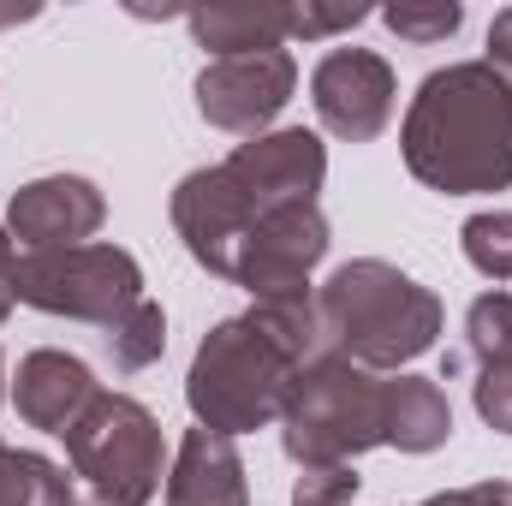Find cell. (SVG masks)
I'll return each mask as SVG.
<instances>
[{
  "label": "cell",
  "mask_w": 512,
  "mask_h": 506,
  "mask_svg": "<svg viewBox=\"0 0 512 506\" xmlns=\"http://www.w3.org/2000/svg\"><path fill=\"white\" fill-rule=\"evenodd\" d=\"M477 417L495 429V435H512V364H495V370H477Z\"/></svg>",
  "instance_id": "obj_23"
},
{
  "label": "cell",
  "mask_w": 512,
  "mask_h": 506,
  "mask_svg": "<svg viewBox=\"0 0 512 506\" xmlns=\"http://www.w3.org/2000/svg\"><path fill=\"white\" fill-rule=\"evenodd\" d=\"M489 66L512 84V6L495 12V24H489Z\"/></svg>",
  "instance_id": "obj_25"
},
{
  "label": "cell",
  "mask_w": 512,
  "mask_h": 506,
  "mask_svg": "<svg viewBox=\"0 0 512 506\" xmlns=\"http://www.w3.org/2000/svg\"><path fill=\"white\" fill-rule=\"evenodd\" d=\"M0 399H6V358H0Z\"/></svg>",
  "instance_id": "obj_27"
},
{
  "label": "cell",
  "mask_w": 512,
  "mask_h": 506,
  "mask_svg": "<svg viewBox=\"0 0 512 506\" xmlns=\"http://www.w3.org/2000/svg\"><path fill=\"white\" fill-rule=\"evenodd\" d=\"M417 506H512L507 483H471V489H447V495H429Z\"/></svg>",
  "instance_id": "obj_24"
},
{
  "label": "cell",
  "mask_w": 512,
  "mask_h": 506,
  "mask_svg": "<svg viewBox=\"0 0 512 506\" xmlns=\"http://www.w3.org/2000/svg\"><path fill=\"white\" fill-rule=\"evenodd\" d=\"M399 149L417 185L441 197H489L512 185V84L489 60L441 66L417 84Z\"/></svg>",
  "instance_id": "obj_3"
},
{
  "label": "cell",
  "mask_w": 512,
  "mask_h": 506,
  "mask_svg": "<svg viewBox=\"0 0 512 506\" xmlns=\"http://www.w3.org/2000/svg\"><path fill=\"white\" fill-rule=\"evenodd\" d=\"M465 262L489 280H512V209H483L459 227Z\"/></svg>",
  "instance_id": "obj_19"
},
{
  "label": "cell",
  "mask_w": 512,
  "mask_h": 506,
  "mask_svg": "<svg viewBox=\"0 0 512 506\" xmlns=\"http://www.w3.org/2000/svg\"><path fill=\"white\" fill-rule=\"evenodd\" d=\"M12 298L42 310V316H66V322H96L102 334L143 304V268L137 256L96 239V245H72V251H24L12 274Z\"/></svg>",
  "instance_id": "obj_7"
},
{
  "label": "cell",
  "mask_w": 512,
  "mask_h": 506,
  "mask_svg": "<svg viewBox=\"0 0 512 506\" xmlns=\"http://www.w3.org/2000/svg\"><path fill=\"white\" fill-rule=\"evenodd\" d=\"M399 78L376 48H334L310 72V108L340 143H376L393 120Z\"/></svg>",
  "instance_id": "obj_10"
},
{
  "label": "cell",
  "mask_w": 512,
  "mask_h": 506,
  "mask_svg": "<svg viewBox=\"0 0 512 506\" xmlns=\"http://www.w3.org/2000/svg\"><path fill=\"white\" fill-rule=\"evenodd\" d=\"M292 90H298V60L286 48L209 60L197 72V114L227 137H262L292 102Z\"/></svg>",
  "instance_id": "obj_9"
},
{
  "label": "cell",
  "mask_w": 512,
  "mask_h": 506,
  "mask_svg": "<svg viewBox=\"0 0 512 506\" xmlns=\"http://www.w3.org/2000/svg\"><path fill=\"white\" fill-rule=\"evenodd\" d=\"M465 352L477 370L512 364V292H483L465 310Z\"/></svg>",
  "instance_id": "obj_18"
},
{
  "label": "cell",
  "mask_w": 512,
  "mask_h": 506,
  "mask_svg": "<svg viewBox=\"0 0 512 506\" xmlns=\"http://www.w3.org/2000/svg\"><path fill=\"white\" fill-rule=\"evenodd\" d=\"M328 179V149L304 126L245 137L227 161L197 167L173 185V233L197 268L233 280V256L256 221L280 203H316Z\"/></svg>",
  "instance_id": "obj_2"
},
{
  "label": "cell",
  "mask_w": 512,
  "mask_h": 506,
  "mask_svg": "<svg viewBox=\"0 0 512 506\" xmlns=\"http://www.w3.org/2000/svg\"><path fill=\"white\" fill-rule=\"evenodd\" d=\"M382 24L399 42L435 48V42H447V36L465 24V6H459V0H399V6H382Z\"/></svg>",
  "instance_id": "obj_20"
},
{
  "label": "cell",
  "mask_w": 512,
  "mask_h": 506,
  "mask_svg": "<svg viewBox=\"0 0 512 506\" xmlns=\"http://www.w3.org/2000/svg\"><path fill=\"white\" fill-rule=\"evenodd\" d=\"M167 506H251V483H245V459L227 435L215 429H185L179 459L167 471Z\"/></svg>",
  "instance_id": "obj_13"
},
{
  "label": "cell",
  "mask_w": 512,
  "mask_h": 506,
  "mask_svg": "<svg viewBox=\"0 0 512 506\" xmlns=\"http://www.w3.org/2000/svg\"><path fill=\"white\" fill-rule=\"evenodd\" d=\"M102 352H108V364H114L120 376L149 370V364L167 352V316H161V304H155V298H143L131 316H120V322L102 334Z\"/></svg>",
  "instance_id": "obj_17"
},
{
  "label": "cell",
  "mask_w": 512,
  "mask_h": 506,
  "mask_svg": "<svg viewBox=\"0 0 512 506\" xmlns=\"http://www.w3.org/2000/svg\"><path fill=\"white\" fill-rule=\"evenodd\" d=\"M66 465L90 489V506H149L167 477V441L143 399L96 393V405L66 435Z\"/></svg>",
  "instance_id": "obj_6"
},
{
  "label": "cell",
  "mask_w": 512,
  "mask_h": 506,
  "mask_svg": "<svg viewBox=\"0 0 512 506\" xmlns=\"http://www.w3.org/2000/svg\"><path fill=\"white\" fill-rule=\"evenodd\" d=\"M322 346V322H316V292L298 298H262L245 316H227L203 334L191 376H185V399L191 417L227 441L280 423L286 393L304 364H316Z\"/></svg>",
  "instance_id": "obj_1"
},
{
  "label": "cell",
  "mask_w": 512,
  "mask_h": 506,
  "mask_svg": "<svg viewBox=\"0 0 512 506\" xmlns=\"http://www.w3.org/2000/svg\"><path fill=\"white\" fill-rule=\"evenodd\" d=\"M108 221V197L96 179L84 173H42L30 185L12 191L6 203V233L24 251H72V245H96Z\"/></svg>",
  "instance_id": "obj_11"
},
{
  "label": "cell",
  "mask_w": 512,
  "mask_h": 506,
  "mask_svg": "<svg viewBox=\"0 0 512 506\" xmlns=\"http://www.w3.org/2000/svg\"><path fill=\"white\" fill-rule=\"evenodd\" d=\"M370 18V6H358V0H340V6H322V0H304V6H292V42L304 36V42H328V36H340V30H358Z\"/></svg>",
  "instance_id": "obj_22"
},
{
  "label": "cell",
  "mask_w": 512,
  "mask_h": 506,
  "mask_svg": "<svg viewBox=\"0 0 512 506\" xmlns=\"http://www.w3.org/2000/svg\"><path fill=\"white\" fill-rule=\"evenodd\" d=\"M358 483L364 477L352 465H304L292 483V506H352Z\"/></svg>",
  "instance_id": "obj_21"
},
{
  "label": "cell",
  "mask_w": 512,
  "mask_h": 506,
  "mask_svg": "<svg viewBox=\"0 0 512 506\" xmlns=\"http://www.w3.org/2000/svg\"><path fill=\"white\" fill-rule=\"evenodd\" d=\"M72 506H84V501H72Z\"/></svg>",
  "instance_id": "obj_28"
},
{
  "label": "cell",
  "mask_w": 512,
  "mask_h": 506,
  "mask_svg": "<svg viewBox=\"0 0 512 506\" xmlns=\"http://www.w3.org/2000/svg\"><path fill=\"white\" fill-rule=\"evenodd\" d=\"M453 435V405L429 376H387V447L399 453H435Z\"/></svg>",
  "instance_id": "obj_15"
},
{
  "label": "cell",
  "mask_w": 512,
  "mask_h": 506,
  "mask_svg": "<svg viewBox=\"0 0 512 506\" xmlns=\"http://www.w3.org/2000/svg\"><path fill=\"white\" fill-rule=\"evenodd\" d=\"M197 48H209V60H239V54H274L292 42V6L280 0H215V6H191L185 12Z\"/></svg>",
  "instance_id": "obj_14"
},
{
  "label": "cell",
  "mask_w": 512,
  "mask_h": 506,
  "mask_svg": "<svg viewBox=\"0 0 512 506\" xmlns=\"http://www.w3.org/2000/svg\"><path fill=\"white\" fill-rule=\"evenodd\" d=\"M96 393H102L96 370H90L84 358H72V352H54V346L18 358V376H12V405H18V417H24L30 429H42V435H60V441L78 429V417L96 405Z\"/></svg>",
  "instance_id": "obj_12"
},
{
  "label": "cell",
  "mask_w": 512,
  "mask_h": 506,
  "mask_svg": "<svg viewBox=\"0 0 512 506\" xmlns=\"http://www.w3.org/2000/svg\"><path fill=\"white\" fill-rule=\"evenodd\" d=\"M280 447L304 465H352L370 447H387V376H370L334 352L304 364L286 411H280Z\"/></svg>",
  "instance_id": "obj_5"
},
{
  "label": "cell",
  "mask_w": 512,
  "mask_h": 506,
  "mask_svg": "<svg viewBox=\"0 0 512 506\" xmlns=\"http://www.w3.org/2000/svg\"><path fill=\"white\" fill-rule=\"evenodd\" d=\"M0 506H72V477L42 453L0 441Z\"/></svg>",
  "instance_id": "obj_16"
},
{
  "label": "cell",
  "mask_w": 512,
  "mask_h": 506,
  "mask_svg": "<svg viewBox=\"0 0 512 506\" xmlns=\"http://www.w3.org/2000/svg\"><path fill=\"white\" fill-rule=\"evenodd\" d=\"M12 274H18V245H12V233H6V221H0V322L12 316Z\"/></svg>",
  "instance_id": "obj_26"
},
{
  "label": "cell",
  "mask_w": 512,
  "mask_h": 506,
  "mask_svg": "<svg viewBox=\"0 0 512 506\" xmlns=\"http://www.w3.org/2000/svg\"><path fill=\"white\" fill-rule=\"evenodd\" d=\"M322 346L370 376H399L441 334V298L382 256L340 262L316 286Z\"/></svg>",
  "instance_id": "obj_4"
},
{
  "label": "cell",
  "mask_w": 512,
  "mask_h": 506,
  "mask_svg": "<svg viewBox=\"0 0 512 506\" xmlns=\"http://www.w3.org/2000/svg\"><path fill=\"white\" fill-rule=\"evenodd\" d=\"M328 256V215L316 203H280L245 233L233 256V286L262 298H298L310 292V268Z\"/></svg>",
  "instance_id": "obj_8"
}]
</instances>
